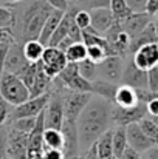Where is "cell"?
Returning a JSON list of instances; mask_svg holds the SVG:
<instances>
[{
  "label": "cell",
  "mask_w": 158,
  "mask_h": 159,
  "mask_svg": "<svg viewBox=\"0 0 158 159\" xmlns=\"http://www.w3.org/2000/svg\"><path fill=\"white\" fill-rule=\"evenodd\" d=\"M112 108V102L92 94V99L78 119L79 153H85L89 148H92L105 131L110 130V125L113 124Z\"/></svg>",
  "instance_id": "6da1fadb"
},
{
  "label": "cell",
  "mask_w": 158,
  "mask_h": 159,
  "mask_svg": "<svg viewBox=\"0 0 158 159\" xmlns=\"http://www.w3.org/2000/svg\"><path fill=\"white\" fill-rule=\"evenodd\" d=\"M12 5L14 23L11 30L16 42L25 43L28 40H39L41 31L53 8L47 0H22Z\"/></svg>",
  "instance_id": "7a4b0ae2"
},
{
  "label": "cell",
  "mask_w": 158,
  "mask_h": 159,
  "mask_svg": "<svg viewBox=\"0 0 158 159\" xmlns=\"http://www.w3.org/2000/svg\"><path fill=\"white\" fill-rule=\"evenodd\" d=\"M0 94L8 104L17 107L30 99V88L16 74L3 73L0 76Z\"/></svg>",
  "instance_id": "3957f363"
},
{
  "label": "cell",
  "mask_w": 158,
  "mask_h": 159,
  "mask_svg": "<svg viewBox=\"0 0 158 159\" xmlns=\"http://www.w3.org/2000/svg\"><path fill=\"white\" fill-rule=\"evenodd\" d=\"M53 84L56 85V88H64L76 93H90L92 88V84L79 74L78 63L73 62L67 63V66L60 71V74L56 79H53Z\"/></svg>",
  "instance_id": "277c9868"
},
{
  "label": "cell",
  "mask_w": 158,
  "mask_h": 159,
  "mask_svg": "<svg viewBox=\"0 0 158 159\" xmlns=\"http://www.w3.org/2000/svg\"><path fill=\"white\" fill-rule=\"evenodd\" d=\"M110 45L112 56H119V57H127L129 56V47H130V36L122 30L119 20H115V23L107 30L104 36Z\"/></svg>",
  "instance_id": "5b68a950"
},
{
  "label": "cell",
  "mask_w": 158,
  "mask_h": 159,
  "mask_svg": "<svg viewBox=\"0 0 158 159\" xmlns=\"http://www.w3.org/2000/svg\"><path fill=\"white\" fill-rule=\"evenodd\" d=\"M28 150H30V134L9 127L6 134V158L28 159Z\"/></svg>",
  "instance_id": "8992f818"
},
{
  "label": "cell",
  "mask_w": 158,
  "mask_h": 159,
  "mask_svg": "<svg viewBox=\"0 0 158 159\" xmlns=\"http://www.w3.org/2000/svg\"><path fill=\"white\" fill-rule=\"evenodd\" d=\"M146 116H147V105L143 102H138L133 107H118L113 104V108H112V119L116 125H121V127L138 124Z\"/></svg>",
  "instance_id": "52a82bcc"
},
{
  "label": "cell",
  "mask_w": 158,
  "mask_h": 159,
  "mask_svg": "<svg viewBox=\"0 0 158 159\" xmlns=\"http://www.w3.org/2000/svg\"><path fill=\"white\" fill-rule=\"evenodd\" d=\"M62 90L56 88L54 93H50V101L45 107V128L60 130L64 124V101H62Z\"/></svg>",
  "instance_id": "ba28073f"
},
{
  "label": "cell",
  "mask_w": 158,
  "mask_h": 159,
  "mask_svg": "<svg viewBox=\"0 0 158 159\" xmlns=\"http://www.w3.org/2000/svg\"><path fill=\"white\" fill-rule=\"evenodd\" d=\"M121 84L129 85L135 90L138 88H147V71L138 68L132 59V56L124 59V70L121 76Z\"/></svg>",
  "instance_id": "9c48e42d"
},
{
  "label": "cell",
  "mask_w": 158,
  "mask_h": 159,
  "mask_svg": "<svg viewBox=\"0 0 158 159\" xmlns=\"http://www.w3.org/2000/svg\"><path fill=\"white\" fill-rule=\"evenodd\" d=\"M42 65H44V70L45 73L51 77V79H56L60 71L67 66L68 60H67V56L64 51H60L59 48L56 47H45V51H44V56L41 59Z\"/></svg>",
  "instance_id": "30bf717a"
},
{
  "label": "cell",
  "mask_w": 158,
  "mask_h": 159,
  "mask_svg": "<svg viewBox=\"0 0 158 159\" xmlns=\"http://www.w3.org/2000/svg\"><path fill=\"white\" fill-rule=\"evenodd\" d=\"M122 70H124V57L108 56L98 65V77L118 85V82H121Z\"/></svg>",
  "instance_id": "8fae6325"
},
{
  "label": "cell",
  "mask_w": 158,
  "mask_h": 159,
  "mask_svg": "<svg viewBox=\"0 0 158 159\" xmlns=\"http://www.w3.org/2000/svg\"><path fill=\"white\" fill-rule=\"evenodd\" d=\"M50 101V93L39 96V98H30L26 102L20 104V105L14 107L11 117L12 119H20V117H36L39 113H42L45 110V107Z\"/></svg>",
  "instance_id": "7c38bea8"
},
{
  "label": "cell",
  "mask_w": 158,
  "mask_h": 159,
  "mask_svg": "<svg viewBox=\"0 0 158 159\" xmlns=\"http://www.w3.org/2000/svg\"><path fill=\"white\" fill-rule=\"evenodd\" d=\"M30 62L26 60L25 54H23V43L14 42L9 50L8 54L5 57V63H3V73H11V74H19Z\"/></svg>",
  "instance_id": "4fadbf2b"
},
{
  "label": "cell",
  "mask_w": 158,
  "mask_h": 159,
  "mask_svg": "<svg viewBox=\"0 0 158 159\" xmlns=\"http://www.w3.org/2000/svg\"><path fill=\"white\" fill-rule=\"evenodd\" d=\"M126 133H127V144H129V147H132L138 153H146L149 148H152L155 145L144 134V131L141 130L140 124H130V125H127L126 127Z\"/></svg>",
  "instance_id": "5bb4252c"
},
{
  "label": "cell",
  "mask_w": 158,
  "mask_h": 159,
  "mask_svg": "<svg viewBox=\"0 0 158 159\" xmlns=\"http://www.w3.org/2000/svg\"><path fill=\"white\" fill-rule=\"evenodd\" d=\"M135 65L144 71L154 68L158 65V43H149L141 47L138 51L132 54Z\"/></svg>",
  "instance_id": "9a60e30c"
},
{
  "label": "cell",
  "mask_w": 158,
  "mask_h": 159,
  "mask_svg": "<svg viewBox=\"0 0 158 159\" xmlns=\"http://www.w3.org/2000/svg\"><path fill=\"white\" fill-rule=\"evenodd\" d=\"M151 22H152V17H151L147 12H144V11H143V12H132L129 17L119 20L122 30L130 36V39L136 37Z\"/></svg>",
  "instance_id": "2e32d148"
},
{
  "label": "cell",
  "mask_w": 158,
  "mask_h": 159,
  "mask_svg": "<svg viewBox=\"0 0 158 159\" xmlns=\"http://www.w3.org/2000/svg\"><path fill=\"white\" fill-rule=\"evenodd\" d=\"M90 17H92V28L101 34L105 36L107 30L115 23V16L112 14L110 8H98V9H90Z\"/></svg>",
  "instance_id": "e0dca14e"
},
{
  "label": "cell",
  "mask_w": 158,
  "mask_h": 159,
  "mask_svg": "<svg viewBox=\"0 0 158 159\" xmlns=\"http://www.w3.org/2000/svg\"><path fill=\"white\" fill-rule=\"evenodd\" d=\"M53 79L45 73L44 70V65L42 62L39 60L37 62V71H36V77H34V82L30 88V98H39V96H44V94H48L50 93V88H51Z\"/></svg>",
  "instance_id": "ac0fdd59"
},
{
  "label": "cell",
  "mask_w": 158,
  "mask_h": 159,
  "mask_svg": "<svg viewBox=\"0 0 158 159\" xmlns=\"http://www.w3.org/2000/svg\"><path fill=\"white\" fill-rule=\"evenodd\" d=\"M149 43H158V36H157V28H155V22H151L136 37H133L130 40V47H129V56L138 51L141 47L149 45Z\"/></svg>",
  "instance_id": "d6986e66"
},
{
  "label": "cell",
  "mask_w": 158,
  "mask_h": 159,
  "mask_svg": "<svg viewBox=\"0 0 158 159\" xmlns=\"http://www.w3.org/2000/svg\"><path fill=\"white\" fill-rule=\"evenodd\" d=\"M90 84H92L90 93H92L93 96H99V98H103V99H105V101H108V102L113 104V101H115V93H116V90H118V85H116V84L108 82V80H105V79H99V77L95 79V80H92Z\"/></svg>",
  "instance_id": "ffe728a7"
},
{
  "label": "cell",
  "mask_w": 158,
  "mask_h": 159,
  "mask_svg": "<svg viewBox=\"0 0 158 159\" xmlns=\"http://www.w3.org/2000/svg\"><path fill=\"white\" fill-rule=\"evenodd\" d=\"M64 14H65V12L57 11V9H53L51 11V14L48 16V19H47V22H45V25H44V28H42V31H41V36H39V42H41L42 45H45V47L48 45L53 33L56 31L57 25L60 23Z\"/></svg>",
  "instance_id": "44dd1931"
},
{
  "label": "cell",
  "mask_w": 158,
  "mask_h": 159,
  "mask_svg": "<svg viewBox=\"0 0 158 159\" xmlns=\"http://www.w3.org/2000/svg\"><path fill=\"white\" fill-rule=\"evenodd\" d=\"M113 104L118 107H133L138 104V98H136V91L135 88L129 87V85H118V90L115 93V101Z\"/></svg>",
  "instance_id": "7402d4cb"
},
{
  "label": "cell",
  "mask_w": 158,
  "mask_h": 159,
  "mask_svg": "<svg viewBox=\"0 0 158 159\" xmlns=\"http://www.w3.org/2000/svg\"><path fill=\"white\" fill-rule=\"evenodd\" d=\"M112 147H113V156L115 158H121L124 150L129 147L126 127L116 125V128L113 130V134H112Z\"/></svg>",
  "instance_id": "603a6c76"
},
{
  "label": "cell",
  "mask_w": 158,
  "mask_h": 159,
  "mask_svg": "<svg viewBox=\"0 0 158 159\" xmlns=\"http://www.w3.org/2000/svg\"><path fill=\"white\" fill-rule=\"evenodd\" d=\"M112 134L113 130L110 128L108 131H105L104 134L96 141L95 148H96V155L98 159H113V147H112Z\"/></svg>",
  "instance_id": "cb8c5ba5"
},
{
  "label": "cell",
  "mask_w": 158,
  "mask_h": 159,
  "mask_svg": "<svg viewBox=\"0 0 158 159\" xmlns=\"http://www.w3.org/2000/svg\"><path fill=\"white\" fill-rule=\"evenodd\" d=\"M70 20H71V12H70V11H67V12L64 14V17H62L60 23L57 25L56 31L53 33L51 39H50V42H48V45H47V47H57V45L65 39V37H68Z\"/></svg>",
  "instance_id": "d4e9b609"
},
{
  "label": "cell",
  "mask_w": 158,
  "mask_h": 159,
  "mask_svg": "<svg viewBox=\"0 0 158 159\" xmlns=\"http://www.w3.org/2000/svg\"><path fill=\"white\" fill-rule=\"evenodd\" d=\"M44 51H45V45H42L39 40H28L23 43V54L28 62L37 63L42 59Z\"/></svg>",
  "instance_id": "484cf974"
},
{
  "label": "cell",
  "mask_w": 158,
  "mask_h": 159,
  "mask_svg": "<svg viewBox=\"0 0 158 159\" xmlns=\"http://www.w3.org/2000/svg\"><path fill=\"white\" fill-rule=\"evenodd\" d=\"M44 148H54L64 152V136L60 130L45 128L44 131Z\"/></svg>",
  "instance_id": "4316f807"
},
{
  "label": "cell",
  "mask_w": 158,
  "mask_h": 159,
  "mask_svg": "<svg viewBox=\"0 0 158 159\" xmlns=\"http://www.w3.org/2000/svg\"><path fill=\"white\" fill-rule=\"evenodd\" d=\"M65 56H67V60L68 62L79 63V62H82V60L87 59V47L82 42H76V43H73L65 51Z\"/></svg>",
  "instance_id": "83f0119b"
},
{
  "label": "cell",
  "mask_w": 158,
  "mask_h": 159,
  "mask_svg": "<svg viewBox=\"0 0 158 159\" xmlns=\"http://www.w3.org/2000/svg\"><path fill=\"white\" fill-rule=\"evenodd\" d=\"M110 11L116 20H122L133 12L126 0H110Z\"/></svg>",
  "instance_id": "f1b7e54d"
},
{
  "label": "cell",
  "mask_w": 158,
  "mask_h": 159,
  "mask_svg": "<svg viewBox=\"0 0 158 159\" xmlns=\"http://www.w3.org/2000/svg\"><path fill=\"white\" fill-rule=\"evenodd\" d=\"M138 124H140L141 130L144 131V134H146L155 145H158V125L154 122V119H152L151 116H146V117L141 119Z\"/></svg>",
  "instance_id": "f546056e"
},
{
  "label": "cell",
  "mask_w": 158,
  "mask_h": 159,
  "mask_svg": "<svg viewBox=\"0 0 158 159\" xmlns=\"http://www.w3.org/2000/svg\"><path fill=\"white\" fill-rule=\"evenodd\" d=\"M78 66H79V74H81L85 80L92 82V80H95V79L98 77V65L93 63V62H90L89 59L79 62Z\"/></svg>",
  "instance_id": "4dcf8cb0"
},
{
  "label": "cell",
  "mask_w": 158,
  "mask_h": 159,
  "mask_svg": "<svg viewBox=\"0 0 158 159\" xmlns=\"http://www.w3.org/2000/svg\"><path fill=\"white\" fill-rule=\"evenodd\" d=\"M36 71H37V63L30 62V63L17 74V77H19L28 88H31V85H33V82H34V77H36Z\"/></svg>",
  "instance_id": "1f68e13d"
},
{
  "label": "cell",
  "mask_w": 158,
  "mask_h": 159,
  "mask_svg": "<svg viewBox=\"0 0 158 159\" xmlns=\"http://www.w3.org/2000/svg\"><path fill=\"white\" fill-rule=\"evenodd\" d=\"M36 125V117H20V119H12L11 128L23 131V133H31Z\"/></svg>",
  "instance_id": "d6a6232c"
},
{
  "label": "cell",
  "mask_w": 158,
  "mask_h": 159,
  "mask_svg": "<svg viewBox=\"0 0 158 159\" xmlns=\"http://www.w3.org/2000/svg\"><path fill=\"white\" fill-rule=\"evenodd\" d=\"M105 57H108L107 50L103 47H96V45H92V47H87V59L96 65H99Z\"/></svg>",
  "instance_id": "836d02e7"
},
{
  "label": "cell",
  "mask_w": 158,
  "mask_h": 159,
  "mask_svg": "<svg viewBox=\"0 0 158 159\" xmlns=\"http://www.w3.org/2000/svg\"><path fill=\"white\" fill-rule=\"evenodd\" d=\"M73 19H74V23H76V25H78V26H79L82 31L92 26V17H90V11H87V9H78V11L74 12Z\"/></svg>",
  "instance_id": "e575fe53"
},
{
  "label": "cell",
  "mask_w": 158,
  "mask_h": 159,
  "mask_svg": "<svg viewBox=\"0 0 158 159\" xmlns=\"http://www.w3.org/2000/svg\"><path fill=\"white\" fill-rule=\"evenodd\" d=\"M14 14L9 6H0V28H12Z\"/></svg>",
  "instance_id": "d590c367"
},
{
  "label": "cell",
  "mask_w": 158,
  "mask_h": 159,
  "mask_svg": "<svg viewBox=\"0 0 158 159\" xmlns=\"http://www.w3.org/2000/svg\"><path fill=\"white\" fill-rule=\"evenodd\" d=\"M12 105L11 104H8L3 98H2V94H0V127H3V124L11 117V114H12Z\"/></svg>",
  "instance_id": "8d00e7d4"
},
{
  "label": "cell",
  "mask_w": 158,
  "mask_h": 159,
  "mask_svg": "<svg viewBox=\"0 0 158 159\" xmlns=\"http://www.w3.org/2000/svg\"><path fill=\"white\" fill-rule=\"evenodd\" d=\"M70 11V9H68ZM71 12V20H70V28H68V37L73 40V42H82V30L74 23V19H73V16H74V12L73 11H70Z\"/></svg>",
  "instance_id": "74e56055"
},
{
  "label": "cell",
  "mask_w": 158,
  "mask_h": 159,
  "mask_svg": "<svg viewBox=\"0 0 158 159\" xmlns=\"http://www.w3.org/2000/svg\"><path fill=\"white\" fill-rule=\"evenodd\" d=\"M147 90L158 93V66L147 70Z\"/></svg>",
  "instance_id": "f35d334b"
},
{
  "label": "cell",
  "mask_w": 158,
  "mask_h": 159,
  "mask_svg": "<svg viewBox=\"0 0 158 159\" xmlns=\"http://www.w3.org/2000/svg\"><path fill=\"white\" fill-rule=\"evenodd\" d=\"M47 3L53 9H57V11H62V12H67L70 9V2L68 0H47Z\"/></svg>",
  "instance_id": "ab89813d"
},
{
  "label": "cell",
  "mask_w": 158,
  "mask_h": 159,
  "mask_svg": "<svg viewBox=\"0 0 158 159\" xmlns=\"http://www.w3.org/2000/svg\"><path fill=\"white\" fill-rule=\"evenodd\" d=\"M85 8H90V9L110 8V0H85Z\"/></svg>",
  "instance_id": "60d3db41"
},
{
  "label": "cell",
  "mask_w": 158,
  "mask_h": 159,
  "mask_svg": "<svg viewBox=\"0 0 158 159\" xmlns=\"http://www.w3.org/2000/svg\"><path fill=\"white\" fill-rule=\"evenodd\" d=\"M44 159H65L62 150H54V148H44Z\"/></svg>",
  "instance_id": "b9f144b4"
},
{
  "label": "cell",
  "mask_w": 158,
  "mask_h": 159,
  "mask_svg": "<svg viewBox=\"0 0 158 159\" xmlns=\"http://www.w3.org/2000/svg\"><path fill=\"white\" fill-rule=\"evenodd\" d=\"M127 5L130 6V9L133 12H143L144 8H146V2L147 0H126Z\"/></svg>",
  "instance_id": "7bdbcfd3"
},
{
  "label": "cell",
  "mask_w": 158,
  "mask_h": 159,
  "mask_svg": "<svg viewBox=\"0 0 158 159\" xmlns=\"http://www.w3.org/2000/svg\"><path fill=\"white\" fill-rule=\"evenodd\" d=\"M144 12H147L151 17H155L158 14V0H147L146 2Z\"/></svg>",
  "instance_id": "ee69618b"
},
{
  "label": "cell",
  "mask_w": 158,
  "mask_h": 159,
  "mask_svg": "<svg viewBox=\"0 0 158 159\" xmlns=\"http://www.w3.org/2000/svg\"><path fill=\"white\" fill-rule=\"evenodd\" d=\"M6 134H8V131L2 130V127H0V159L6 158Z\"/></svg>",
  "instance_id": "f6af8a7d"
},
{
  "label": "cell",
  "mask_w": 158,
  "mask_h": 159,
  "mask_svg": "<svg viewBox=\"0 0 158 159\" xmlns=\"http://www.w3.org/2000/svg\"><path fill=\"white\" fill-rule=\"evenodd\" d=\"M147 116L151 117L158 116V98H154L151 102H147Z\"/></svg>",
  "instance_id": "bcb514c9"
},
{
  "label": "cell",
  "mask_w": 158,
  "mask_h": 159,
  "mask_svg": "<svg viewBox=\"0 0 158 159\" xmlns=\"http://www.w3.org/2000/svg\"><path fill=\"white\" fill-rule=\"evenodd\" d=\"M121 159H143L141 158V153H138L136 150H133L132 147H127L122 153Z\"/></svg>",
  "instance_id": "7dc6e473"
},
{
  "label": "cell",
  "mask_w": 158,
  "mask_h": 159,
  "mask_svg": "<svg viewBox=\"0 0 158 159\" xmlns=\"http://www.w3.org/2000/svg\"><path fill=\"white\" fill-rule=\"evenodd\" d=\"M6 40H16L11 28H0V43Z\"/></svg>",
  "instance_id": "c3c4849f"
},
{
  "label": "cell",
  "mask_w": 158,
  "mask_h": 159,
  "mask_svg": "<svg viewBox=\"0 0 158 159\" xmlns=\"http://www.w3.org/2000/svg\"><path fill=\"white\" fill-rule=\"evenodd\" d=\"M81 155V159H98V155H96V148L95 145L92 148H89L85 153H79Z\"/></svg>",
  "instance_id": "681fc988"
},
{
  "label": "cell",
  "mask_w": 158,
  "mask_h": 159,
  "mask_svg": "<svg viewBox=\"0 0 158 159\" xmlns=\"http://www.w3.org/2000/svg\"><path fill=\"white\" fill-rule=\"evenodd\" d=\"M146 159H158V145H154L146 152Z\"/></svg>",
  "instance_id": "f907efd6"
},
{
  "label": "cell",
  "mask_w": 158,
  "mask_h": 159,
  "mask_svg": "<svg viewBox=\"0 0 158 159\" xmlns=\"http://www.w3.org/2000/svg\"><path fill=\"white\" fill-rule=\"evenodd\" d=\"M28 159H44V155L41 153V155H34V156H30Z\"/></svg>",
  "instance_id": "816d5d0a"
},
{
  "label": "cell",
  "mask_w": 158,
  "mask_h": 159,
  "mask_svg": "<svg viewBox=\"0 0 158 159\" xmlns=\"http://www.w3.org/2000/svg\"><path fill=\"white\" fill-rule=\"evenodd\" d=\"M0 2H5V3H17V2H22V0H0Z\"/></svg>",
  "instance_id": "f5cc1de1"
},
{
  "label": "cell",
  "mask_w": 158,
  "mask_h": 159,
  "mask_svg": "<svg viewBox=\"0 0 158 159\" xmlns=\"http://www.w3.org/2000/svg\"><path fill=\"white\" fill-rule=\"evenodd\" d=\"M152 119H154V122H155V124L158 125V116H157V117H152Z\"/></svg>",
  "instance_id": "db71d44e"
},
{
  "label": "cell",
  "mask_w": 158,
  "mask_h": 159,
  "mask_svg": "<svg viewBox=\"0 0 158 159\" xmlns=\"http://www.w3.org/2000/svg\"><path fill=\"white\" fill-rule=\"evenodd\" d=\"M155 28H157V36H158V20L155 22Z\"/></svg>",
  "instance_id": "11a10c76"
},
{
  "label": "cell",
  "mask_w": 158,
  "mask_h": 159,
  "mask_svg": "<svg viewBox=\"0 0 158 159\" xmlns=\"http://www.w3.org/2000/svg\"><path fill=\"white\" fill-rule=\"evenodd\" d=\"M113 159H121V158H113Z\"/></svg>",
  "instance_id": "9f6ffc18"
},
{
  "label": "cell",
  "mask_w": 158,
  "mask_h": 159,
  "mask_svg": "<svg viewBox=\"0 0 158 159\" xmlns=\"http://www.w3.org/2000/svg\"><path fill=\"white\" fill-rule=\"evenodd\" d=\"M68 2H73V0H68Z\"/></svg>",
  "instance_id": "6f0895ef"
},
{
  "label": "cell",
  "mask_w": 158,
  "mask_h": 159,
  "mask_svg": "<svg viewBox=\"0 0 158 159\" xmlns=\"http://www.w3.org/2000/svg\"><path fill=\"white\" fill-rule=\"evenodd\" d=\"M5 159H9V158H5Z\"/></svg>",
  "instance_id": "680465c9"
},
{
  "label": "cell",
  "mask_w": 158,
  "mask_h": 159,
  "mask_svg": "<svg viewBox=\"0 0 158 159\" xmlns=\"http://www.w3.org/2000/svg\"><path fill=\"white\" fill-rule=\"evenodd\" d=\"M157 17H158V14H157Z\"/></svg>",
  "instance_id": "91938a15"
},
{
  "label": "cell",
  "mask_w": 158,
  "mask_h": 159,
  "mask_svg": "<svg viewBox=\"0 0 158 159\" xmlns=\"http://www.w3.org/2000/svg\"><path fill=\"white\" fill-rule=\"evenodd\" d=\"M157 66H158V65H157Z\"/></svg>",
  "instance_id": "94428289"
}]
</instances>
